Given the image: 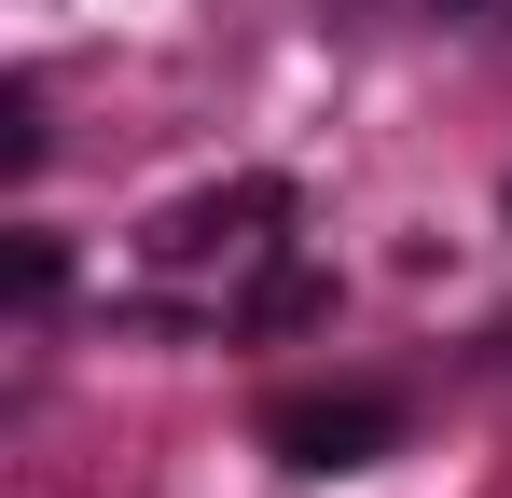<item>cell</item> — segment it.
<instances>
[{"instance_id": "2", "label": "cell", "mask_w": 512, "mask_h": 498, "mask_svg": "<svg viewBox=\"0 0 512 498\" xmlns=\"http://www.w3.org/2000/svg\"><path fill=\"white\" fill-rule=\"evenodd\" d=\"M263 222H291V194H277V180H236V194L167 208V222H153V249H167V263H208V249H250Z\"/></svg>"}, {"instance_id": "4", "label": "cell", "mask_w": 512, "mask_h": 498, "mask_svg": "<svg viewBox=\"0 0 512 498\" xmlns=\"http://www.w3.org/2000/svg\"><path fill=\"white\" fill-rule=\"evenodd\" d=\"M56 277H70V263H56V236H28V249H14V305H56Z\"/></svg>"}, {"instance_id": "1", "label": "cell", "mask_w": 512, "mask_h": 498, "mask_svg": "<svg viewBox=\"0 0 512 498\" xmlns=\"http://www.w3.org/2000/svg\"><path fill=\"white\" fill-rule=\"evenodd\" d=\"M263 443H277L291 471H374V457L402 443V402H374V388H305V402L263 415Z\"/></svg>"}, {"instance_id": "3", "label": "cell", "mask_w": 512, "mask_h": 498, "mask_svg": "<svg viewBox=\"0 0 512 498\" xmlns=\"http://www.w3.org/2000/svg\"><path fill=\"white\" fill-rule=\"evenodd\" d=\"M0 166H14V180H28V166H42V97H28V83H14V97H0Z\"/></svg>"}]
</instances>
